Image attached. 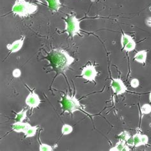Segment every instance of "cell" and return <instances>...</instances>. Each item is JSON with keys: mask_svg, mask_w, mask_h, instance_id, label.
Returning <instances> with one entry per match:
<instances>
[{"mask_svg": "<svg viewBox=\"0 0 151 151\" xmlns=\"http://www.w3.org/2000/svg\"><path fill=\"white\" fill-rule=\"evenodd\" d=\"M73 127L71 125L65 124L63 126L62 129H61V132L63 135H68L70 134V133H72L73 132Z\"/></svg>", "mask_w": 151, "mask_h": 151, "instance_id": "2e32d148", "label": "cell"}, {"mask_svg": "<svg viewBox=\"0 0 151 151\" xmlns=\"http://www.w3.org/2000/svg\"><path fill=\"white\" fill-rule=\"evenodd\" d=\"M39 150L40 151H52L54 150L52 147L46 144H40V145Z\"/></svg>", "mask_w": 151, "mask_h": 151, "instance_id": "44dd1931", "label": "cell"}, {"mask_svg": "<svg viewBox=\"0 0 151 151\" xmlns=\"http://www.w3.org/2000/svg\"><path fill=\"white\" fill-rule=\"evenodd\" d=\"M118 137L119 138L120 140H124L125 142H126V140L131 137V135L129 134V132H126V131H124V132H121L120 134L118 135Z\"/></svg>", "mask_w": 151, "mask_h": 151, "instance_id": "ffe728a7", "label": "cell"}, {"mask_svg": "<svg viewBox=\"0 0 151 151\" xmlns=\"http://www.w3.org/2000/svg\"><path fill=\"white\" fill-rule=\"evenodd\" d=\"M125 145H126V142L124 140H120L116 144V145L113 148L110 149V150H111V151H121V150L122 151V149L124 148Z\"/></svg>", "mask_w": 151, "mask_h": 151, "instance_id": "e0dca14e", "label": "cell"}, {"mask_svg": "<svg viewBox=\"0 0 151 151\" xmlns=\"http://www.w3.org/2000/svg\"><path fill=\"white\" fill-rule=\"evenodd\" d=\"M30 125L28 122H15L12 125V129L16 133H24L26 129Z\"/></svg>", "mask_w": 151, "mask_h": 151, "instance_id": "9c48e42d", "label": "cell"}, {"mask_svg": "<svg viewBox=\"0 0 151 151\" xmlns=\"http://www.w3.org/2000/svg\"><path fill=\"white\" fill-rule=\"evenodd\" d=\"M149 142V137L146 134H141V145H145Z\"/></svg>", "mask_w": 151, "mask_h": 151, "instance_id": "7402d4cb", "label": "cell"}, {"mask_svg": "<svg viewBox=\"0 0 151 151\" xmlns=\"http://www.w3.org/2000/svg\"><path fill=\"white\" fill-rule=\"evenodd\" d=\"M38 10L35 4L26 1V0H16L12 9V13L21 17H27L35 14Z\"/></svg>", "mask_w": 151, "mask_h": 151, "instance_id": "7a4b0ae2", "label": "cell"}, {"mask_svg": "<svg viewBox=\"0 0 151 151\" xmlns=\"http://www.w3.org/2000/svg\"><path fill=\"white\" fill-rule=\"evenodd\" d=\"M147 56V51L143 50L137 52L134 55V61H136L139 63L144 64V63L146 62Z\"/></svg>", "mask_w": 151, "mask_h": 151, "instance_id": "30bf717a", "label": "cell"}, {"mask_svg": "<svg viewBox=\"0 0 151 151\" xmlns=\"http://www.w3.org/2000/svg\"><path fill=\"white\" fill-rule=\"evenodd\" d=\"M131 149H130V148L129 147V146L127 145V144H126L125 145H124V148L122 149V151H129Z\"/></svg>", "mask_w": 151, "mask_h": 151, "instance_id": "4316f807", "label": "cell"}, {"mask_svg": "<svg viewBox=\"0 0 151 151\" xmlns=\"http://www.w3.org/2000/svg\"><path fill=\"white\" fill-rule=\"evenodd\" d=\"M136 42L133 39L132 41H130L128 44H126L124 48H123V50L126 51V52H131V51H133L136 48Z\"/></svg>", "mask_w": 151, "mask_h": 151, "instance_id": "9a60e30c", "label": "cell"}, {"mask_svg": "<svg viewBox=\"0 0 151 151\" xmlns=\"http://www.w3.org/2000/svg\"><path fill=\"white\" fill-rule=\"evenodd\" d=\"M130 85L133 88H137L139 85H140V82H139L137 78H133L131 81Z\"/></svg>", "mask_w": 151, "mask_h": 151, "instance_id": "603a6c76", "label": "cell"}, {"mask_svg": "<svg viewBox=\"0 0 151 151\" xmlns=\"http://www.w3.org/2000/svg\"><path fill=\"white\" fill-rule=\"evenodd\" d=\"M41 103L40 99L38 95L34 91H30L28 96L26 99V105L30 107L31 109H35L40 105Z\"/></svg>", "mask_w": 151, "mask_h": 151, "instance_id": "52a82bcc", "label": "cell"}, {"mask_svg": "<svg viewBox=\"0 0 151 151\" xmlns=\"http://www.w3.org/2000/svg\"><path fill=\"white\" fill-rule=\"evenodd\" d=\"M49 60L55 71L59 73H65L74 62L75 59L66 50L54 49L49 55Z\"/></svg>", "mask_w": 151, "mask_h": 151, "instance_id": "6da1fadb", "label": "cell"}, {"mask_svg": "<svg viewBox=\"0 0 151 151\" xmlns=\"http://www.w3.org/2000/svg\"><path fill=\"white\" fill-rule=\"evenodd\" d=\"M98 71L96 70V68L94 65H89L85 66L82 71L81 77L85 80L94 82H96V77H97Z\"/></svg>", "mask_w": 151, "mask_h": 151, "instance_id": "5b68a950", "label": "cell"}, {"mask_svg": "<svg viewBox=\"0 0 151 151\" xmlns=\"http://www.w3.org/2000/svg\"><path fill=\"white\" fill-rule=\"evenodd\" d=\"M126 144L128 145V146L130 147H133L134 146V139L133 137H130L128 140H126Z\"/></svg>", "mask_w": 151, "mask_h": 151, "instance_id": "cb8c5ba5", "label": "cell"}, {"mask_svg": "<svg viewBox=\"0 0 151 151\" xmlns=\"http://www.w3.org/2000/svg\"><path fill=\"white\" fill-rule=\"evenodd\" d=\"M134 147H138L142 146L141 145V134L140 133H137L133 136Z\"/></svg>", "mask_w": 151, "mask_h": 151, "instance_id": "ac0fdd59", "label": "cell"}, {"mask_svg": "<svg viewBox=\"0 0 151 151\" xmlns=\"http://www.w3.org/2000/svg\"><path fill=\"white\" fill-rule=\"evenodd\" d=\"M13 76L15 77V78H19L21 77V70H20L19 69H15L14 71H13Z\"/></svg>", "mask_w": 151, "mask_h": 151, "instance_id": "d4e9b609", "label": "cell"}, {"mask_svg": "<svg viewBox=\"0 0 151 151\" xmlns=\"http://www.w3.org/2000/svg\"><path fill=\"white\" fill-rule=\"evenodd\" d=\"M110 87L113 92L117 95L124 94L128 90L124 83L119 78H113L110 82Z\"/></svg>", "mask_w": 151, "mask_h": 151, "instance_id": "8992f818", "label": "cell"}, {"mask_svg": "<svg viewBox=\"0 0 151 151\" xmlns=\"http://www.w3.org/2000/svg\"><path fill=\"white\" fill-rule=\"evenodd\" d=\"M141 113L144 115H147L151 112V106L149 104H144L143 105L140 109Z\"/></svg>", "mask_w": 151, "mask_h": 151, "instance_id": "d6986e66", "label": "cell"}, {"mask_svg": "<svg viewBox=\"0 0 151 151\" xmlns=\"http://www.w3.org/2000/svg\"><path fill=\"white\" fill-rule=\"evenodd\" d=\"M132 40H133V38L131 37V36L123 33L121 36V43L122 48H124V46L126 44H128L130 41H132Z\"/></svg>", "mask_w": 151, "mask_h": 151, "instance_id": "5bb4252c", "label": "cell"}, {"mask_svg": "<svg viewBox=\"0 0 151 151\" xmlns=\"http://www.w3.org/2000/svg\"><path fill=\"white\" fill-rule=\"evenodd\" d=\"M25 37L24 36L21 39L15 40L12 44H8L6 48L10 50V53H15L19 51L22 49L24 44V41Z\"/></svg>", "mask_w": 151, "mask_h": 151, "instance_id": "ba28073f", "label": "cell"}, {"mask_svg": "<svg viewBox=\"0 0 151 151\" xmlns=\"http://www.w3.org/2000/svg\"><path fill=\"white\" fill-rule=\"evenodd\" d=\"M63 111L64 113L73 114L77 110L82 109L80 102L75 96H70L69 94H66L62 98L61 101Z\"/></svg>", "mask_w": 151, "mask_h": 151, "instance_id": "3957f363", "label": "cell"}, {"mask_svg": "<svg viewBox=\"0 0 151 151\" xmlns=\"http://www.w3.org/2000/svg\"><path fill=\"white\" fill-rule=\"evenodd\" d=\"M49 9L54 12H58L61 7V3L59 0H45Z\"/></svg>", "mask_w": 151, "mask_h": 151, "instance_id": "8fae6325", "label": "cell"}, {"mask_svg": "<svg viewBox=\"0 0 151 151\" xmlns=\"http://www.w3.org/2000/svg\"><path fill=\"white\" fill-rule=\"evenodd\" d=\"M66 27L65 31L69 36L73 38L75 36L79 34L81 32L80 21L78 19L75 15H68L67 17L65 19Z\"/></svg>", "mask_w": 151, "mask_h": 151, "instance_id": "277c9868", "label": "cell"}, {"mask_svg": "<svg viewBox=\"0 0 151 151\" xmlns=\"http://www.w3.org/2000/svg\"><path fill=\"white\" fill-rule=\"evenodd\" d=\"M38 128V126H32L29 125L28 126V128H27L24 132V133L26 138H31V137H33L35 136L36 133H37Z\"/></svg>", "mask_w": 151, "mask_h": 151, "instance_id": "7c38bea8", "label": "cell"}, {"mask_svg": "<svg viewBox=\"0 0 151 151\" xmlns=\"http://www.w3.org/2000/svg\"><path fill=\"white\" fill-rule=\"evenodd\" d=\"M149 101L151 103V91H150V93L149 94Z\"/></svg>", "mask_w": 151, "mask_h": 151, "instance_id": "83f0119b", "label": "cell"}, {"mask_svg": "<svg viewBox=\"0 0 151 151\" xmlns=\"http://www.w3.org/2000/svg\"><path fill=\"white\" fill-rule=\"evenodd\" d=\"M27 109L24 110L22 109L19 112L16 114V116L15 117V120L16 122H23L24 120H25L27 117Z\"/></svg>", "mask_w": 151, "mask_h": 151, "instance_id": "4fadbf2b", "label": "cell"}, {"mask_svg": "<svg viewBox=\"0 0 151 151\" xmlns=\"http://www.w3.org/2000/svg\"><path fill=\"white\" fill-rule=\"evenodd\" d=\"M145 24L147 26L151 27V17H147L145 19Z\"/></svg>", "mask_w": 151, "mask_h": 151, "instance_id": "484cf974", "label": "cell"}]
</instances>
